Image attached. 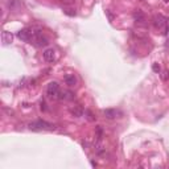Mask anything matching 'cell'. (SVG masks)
<instances>
[{
  "mask_svg": "<svg viewBox=\"0 0 169 169\" xmlns=\"http://www.w3.org/2000/svg\"><path fill=\"white\" fill-rule=\"evenodd\" d=\"M64 13L67 15V16H76V9H73V8H65L64 9Z\"/></svg>",
  "mask_w": 169,
  "mask_h": 169,
  "instance_id": "7c38bea8",
  "label": "cell"
},
{
  "mask_svg": "<svg viewBox=\"0 0 169 169\" xmlns=\"http://www.w3.org/2000/svg\"><path fill=\"white\" fill-rule=\"evenodd\" d=\"M152 70H153L155 73H160V66H159V64H153V65H152Z\"/></svg>",
  "mask_w": 169,
  "mask_h": 169,
  "instance_id": "2e32d148",
  "label": "cell"
},
{
  "mask_svg": "<svg viewBox=\"0 0 169 169\" xmlns=\"http://www.w3.org/2000/svg\"><path fill=\"white\" fill-rule=\"evenodd\" d=\"M161 78H162V81H168V79H169V70L162 71V74H161Z\"/></svg>",
  "mask_w": 169,
  "mask_h": 169,
  "instance_id": "5bb4252c",
  "label": "cell"
},
{
  "mask_svg": "<svg viewBox=\"0 0 169 169\" xmlns=\"http://www.w3.org/2000/svg\"><path fill=\"white\" fill-rule=\"evenodd\" d=\"M64 81H65V83L69 87H73V86L77 85V78H76L74 74H66V76L64 77Z\"/></svg>",
  "mask_w": 169,
  "mask_h": 169,
  "instance_id": "ba28073f",
  "label": "cell"
},
{
  "mask_svg": "<svg viewBox=\"0 0 169 169\" xmlns=\"http://www.w3.org/2000/svg\"><path fill=\"white\" fill-rule=\"evenodd\" d=\"M153 25L156 29L161 30L162 34H168V29H169V20L162 16V15H156L153 17Z\"/></svg>",
  "mask_w": 169,
  "mask_h": 169,
  "instance_id": "6da1fadb",
  "label": "cell"
},
{
  "mask_svg": "<svg viewBox=\"0 0 169 169\" xmlns=\"http://www.w3.org/2000/svg\"><path fill=\"white\" fill-rule=\"evenodd\" d=\"M17 37H18V39H20L21 41L29 42V41H32V39H33V32H32V29L24 28V29H20V30L17 32Z\"/></svg>",
  "mask_w": 169,
  "mask_h": 169,
  "instance_id": "277c9868",
  "label": "cell"
},
{
  "mask_svg": "<svg viewBox=\"0 0 169 169\" xmlns=\"http://www.w3.org/2000/svg\"><path fill=\"white\" fill-rule=\"evenodd\" d=\"M40 106H41V110H42V111H45V110H46V107H45V102H41Z\"/></svg>",
  "mask_w": 169,
  "mask_h": 169,
  "instance_id": "d6986e66",
  "label": "cell"
},
{
  "mask_svg": "<svg viewBox=\"0 0 169 169\" xmlns=\"http://www.w3.org/2000/svg\"><path fill=\"white\" fill-rule=\"evenodd\" d=\"M119 112L115 110V108H106L103 110V115L104 118H107V119H115L118 116Z\"/></svg>",
  "mask_w": 169,
  "mask_h": 169,
  "instance_id": "9c48e42d",
  "label": "cell"
},
{
  "mask_svg": "<svg viewBox=\"0 0 169 169\" xmlns=\"http://www.w3.org/2000/svg\"><path fill=\"white\" fill-rule=\"evenodd\" d=\"M85 114L87 115V119H89V120H90V122H92V120H95V118H94V115L91 114V112H90V111H85Z\"/></svg>",
  "mask_w": 169,
  "mask_h": 169,
  "instance_id": "9a60e30c",
  "label": "cell"
},
{
  "mask_svg": "<svg viewBox=\"0 0 169 169\" xmlns=\"http://www.w3.org/2000/svg\"><path fill=\"white\" fill-rule=\"evenodd\" d=\"M46 94L50 99H58L60 95V85L57 82H50L46 87Z\"/></svg>",
  "mask_w": 169,
  "mask_h": 169,
  "instance_id": "3957f363",
  "label": "cell"
},
{
  "mask_svg": "<svg viewBox=\"0 0 169 169\" xmlns=\"http://www.w3.org/2000/svg\"><path fill=\"white\" fill-rule=\"evenodd\" d=\"M134 20L139 25H145V15L141 11H135L134 12Z\"/></svg>",
  "mask_w": 169,
  "mask_h": 169,
  "instance_id": "5b68a950",
  "label": "cell"
},
{
  "mask_svg": "<svg viewBox=\"0 0 169 169\" xmlns=\"http://www.w3.org/2000/svg\"><path fill=\"white\" fill-rule=\"evenodd\" d=\"M2 40H3L4 45H9V44L12 42V40H13V36H12L11 32H7V30H4V32L2 33Z\"/></svg>",
  "mask_w": 169,
  "mask_h": 169,
  "instance_id": "30bf717a",
  "label": "cell"
},
{
  "mask_svg": "<svg viewBox=\"0 0 169 169\" xmlns=\"http://www.w3.org/2000/svg\"><path fill=\"white\" fill-rule=\"evenodd\" d=\"M28 128L30 131H34V132H39V131H44V129H54V124L48 123L45 120H36L28 124Z\"/></svg>",
  "mask_w": 169,
  "mask_h": 169,
  "instance_id": "7a4b0ae2",
  "label": "cell"
},
{
  "mask_svg": "<svg viewBox=\"0 0 169 169\" xmlns=\"http://www.w3.org/2000/svg\"><path fill=\"white\" fill-rule=\"evenodd\" d=\"M33 41L36 42V46H39V48L46 46L48 44H49L48 39H46V37H44V36H42V33H41V34H39V36H36L34 39H33Z\"/></svg>",
  "mask_w": 169,
  "mask_h": 169,
  "instance_id": "8992f818",
  "label": "cell"
},
{
  "mask_svg": "<svg viewBox=\"0 0 169 169\" xmlns=\"http://www.w3.org/2000/svg\"><path fill=\"white\" fill-rule=\"evenodd\" d=\"M18 4H20V3H18L17 0H9V2H8V7L12 9V8H15V5H18Z\"/></svg>",
  "mask_w": 169,
  "mask_h": 169,
  "instance_id": "4fadbf2b",
  "label": "cell"
},
{
  "mask_svg": "<svg viewBox=\"0 0 169 169\" xmlns=\"http://www.w3.org/2000/svg\"><path fill=\"white\" fill-rule=\"evenodd\" d=\"M70 114L74 118H81L83 115V108L81 107V106H74L73 108H70Z\"/></svg>",
  "mask_w": 169,
  "mask_h": 169,
  "instance_id": "8fae6325",
  "label": "cell"
},
{
  "mask_svg": "<svg viewBox=\"0 0 169 169\" xmlns=\"http://www.w3.org/2000/svg\"><path fill=\"white\" fill-rule=\"evenodd\" d=\"M106 13H107V16H108V18H110V21L114 20V16H112V15L110 13V11H106Z\"/></svg>",
  "mask_w": 169,
  "mask_h": 169,
  "instance_id": "e0dca14e",
  "label": "cell"
},
{
  "mask_svg": "<svg viewBox=\"0 0 169 169\" xmlns=\"http://www.w3.org/2000/svg\"><path fill=\"white\" fill-rule=\"evenodd\" d=\"M42 55H44V60L46 62H53L55 58V52L53 49H46V50L42 53Z\"/></svg>",
  "mask_w": 169,
  "mask_h": 169,
  "instance_id": "52a82bcc",
  "label": "cell"
},
{
  "mask_svg": "<svg viewBox=\"0 0 169 169\" xmlns=\"http://www.w3.org/2000/svg\"><path fill=\"white\" fill-rule=\"evenodd\" d=\"M61 2H64V3H66V4H71V3L76 2V0H61Z\"/></svg>",
  "mask_w": 169,
  "mask_h": 169,
  "instance_id": "ac0fdd59",
  "label": "cell"
}]
</instances>
